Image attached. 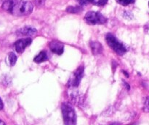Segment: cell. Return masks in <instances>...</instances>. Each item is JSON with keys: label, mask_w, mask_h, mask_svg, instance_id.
Returning a JSON list of instances; mask_svg holds the SVG:
<instances>
[{"label": "cell", "mask_w": 149, "mask_h": 125, "mask_svg": "<svg viewBox=\"0 0 149 125\" xmlns=\"http://www.w3.org/2000/svg\"><path fill=\"white\" fill-rule=\"evenodd\" d=\"M33 5L31 2L23 0H12V6L9 13L16 16H23L31 14Z\"/></svg>", "instance_id": "6da1fadb"}, {"label": "cell", "mask_w": 149, "mask_h": 125, "mask_svg": "<svg viewBox=\"0 0 149 125\" xmlns=\"http://www.w3.org/2000/svg\"><path fill=\"white\" fill-rule=\"evenodd\" d=\"M63 118L65 125H77V115L74 109L68 103H63L61 105Z\"/></svg>", "instance_id": "7a4b0ae2"}, {"label": "cell", "mask_w": 149, "mask_h": 125, "mask_svg": "<svg viewBox=\"0 0 149 125\" xmlns=\"http://www.w3.org/2000/svg\"><path fill=\"white\" fill-rule=\"evenodd\" d=\"M106 42L109 47L112 48L118 55L122 56L127 52V49L122 42H119L113 35L111 34H108L106 35Z\"/></svg>", "instance_id": "3957f363"}, {"label": "cell", "mask_w": 149, "mask_h": 125, "mask_svg": "<svg viewBox=\"0 0 149 125\" xmlns=\"http://www.w3.org/2000/svg\"><path fill=\"white\" fill-rule=\"evenodd\" d=\"M84 19L87 23L92 25L103 24L106 23L107 20L106 18L104 17L101 13L94 11H90L86 13Z\"/></svg>", "instance_id": "277c9868"}, {"label": "cell", "mask_w": 149, "mask_h": 125, "mask_svg": "<svg viewBox=\"0 0 149 125\" xmlns=\"http://www.w3.org/2000/svg\"><path fill=\"white\" fill-rule=\"evenodd\" d=\"M31 42L32 40L31 38H23V39H20L19 40L16 41L15 43V51L19 54L23 53L26 47L31 44Z\"/></svg>", "instance_id": "5b68a950"}, {"label": "cell", "mask_w": 149, "mask_h": 125, "mask_svg": "<svg viewBox=\"0 0 149 125\" xmlns=\"http://www.w3.org/2000/svg\"><path fill=\"white\" fill-rule=\"evenodd\" d=\"M83 75H84V67L83 66H79L77 69V70L74 72V76L71 78V83L73 86L77 87V86L79 85L80 81H81V78H82Z\"/></svg>", "instance_id": "8992f818"}, {"label": "cell", "mask_w": 149, "mask_h": 125, "mask_svg": "<svg viewBox=\"0 0 149 125\" xmlns=\"http://www.w3.org/2000/svg\"><path fill=\"white\" fill-rule=\"evenodd\" d=\"M49 49L55 54L61 55L63 53L64 45L61 42L58 40H52L49 43Z\"/></svg>", "instance_id": "52a82bcc"}, {"label": "cell", "mask_w": 149, "mask_h": 125, "mask_svg": "<svg viewBox=\"0 0 149 125\" xmlns=\"http://www.w3.org/2000/svg\"><path fill=\"white\" fill-rule=\"evenodd\" d=\"M37 31L36 29L31 26H25V27L21 28L19 30L17 31L16 34L18 36H33V35H36Z\"/></svg>", "instance_id": "ba28073f"}, {"label": "cell", "mask_w": 149, "mask_h": 125, "mask_svg": "<svg viewBox=\"0 0 149 125\" xmlns=\"http://www.w3.org/2000/svg\"><path fill=\"white\" fill-rule=\"evenodd\" d=\"M90 48H91L92 52L95 54H100L103 51V46L99 42H90Z\"/></svg>", "instance_id": "9c48e42d"}, {"label": "cell", "mask_w": 149, "mask_h": 125, "mask_svg": "<svg viewBox=\"0 0 149 125\" xmlns=\"http://www.w3.org/2000/svg\"><path fill=\"white\" fill-rule=\"evenodd\" d=\"M48 59L47 55V53L45 51H41L34 59H33V61L36 63H42L44 61H47Z\"/></svg>", "instance_id": "30bf717a"}, {"label": "cell", "mask_w": 149, "mask_h": 125, "mask_svg": "<svg viewBox=\"0 0 149 125\" xmlns=\"http://www.w3.org/2000/svg\"><path fill=\"white\" fill-rule=\"evenodd\" d=\"M8 60L9 63H10V65L11 67H13V66H14L15 64L16 61H17V56H16V55L14 53H10L8 56Z\"/></svg>", "instance_id": "8fae6325"}, {"label": "cell", "mask_w": 149, "mask_h": 125, "mask_svg": "<svg viewBox=\"0 0 149 125\" xmlns=\"http://www.w3.org/2000/svg\"><path fill=\"white\" fill-rule=\"evenodd\" d=\"M66 10L70 13H78L81 11V9L79 7H68Z\"/></svg>", "instance_id": "7c38bea8"}, {"label": "cell", "mask_w": 149, "mask_h": 125, "mask_svg": "<svg viewBox=\"0 0 149 125\" xmlns=\"http://www.w3.org/2000/svg\"><path fill=\"white\" fill-rule=\"evenodd\" d=\"M89 1L96 5H104L107 3L108 0H89Z\"/></svg>", "instance_id": "4fadbf2b"}, {"label": "cell", "mask_w": 149, "mask_h": 125, "mask_svg": "<svg viewBox=\"0 0 149 125\" xmlns=\"http://www.w3.org/2000/svg\"><path fill=\"white\" fill-rule=\"evenodd\" d=\"M118 1V3H119L120 4L123 6H127L130 4H132L134 3L135 0H116Z\"/></svg>", "instance_id": "5bb4252c"}, {"label": "cell", "mask_w": 149, "mask_h": 125, "mask_svg": "<svg viewBox=\"0 0 149 125\" xmlns=\"http://www.w3.org/2000/svg\"><path fill=\"white\" fill-rule=\"evenodd\" d=\"M145 110L149 112V97L146 99L145 102Z\"/></svg>", "instance_id": "9a60e30c"}, {"label": "cell", "mask_w": 149, "mask_h": 125, "mask_svg": "<svg viewBox=\"0 0 149 125\" xmlns=\"http://www.w3.org/2000/svg\"><path fill=\"white\" fill-rule=\"evenodd\" d=\"M45 0H36V4L37 6H42L45 4Z\"/></svg>", "instance_id": "2e32d148"}, {"label": "cell", "mask_w": 149, "mask_h": 125, "mask_svg": "<svg viewBox=\"0 0 149 125\" xmlns=\"http://www.w3.org/2000/svg\"><path fill=\"white\" fill-rule=\"evenodd\" d=\"M78 1L81 5H84V4H86L88 2L89 0H78Z\"/></svg>", "instance_id": "e0dca14e"}, {"label": "cell", "mask_w": 149, "mask_h": 125, "mask_svg": "<svg viewBox=\"0 0 149 125\" xmlns=\"http://www.w3.org/2000/svg\"><path fill=\"white\" fill-rule=\"evenodd\" d=\"M145 32L149 35V23H147L145 26Z\"/></svg>", "instance_id": "ac0fdd59"}, {"label": "cell", "mask_w": 149, "mask_h": 125, "mask_svg": "<svg viewBox=\"0 0 149 125\" xmlns=\"http://www.w3.org/2000/svg\"><path fill=\"white\" fill-rule=\"evenodd\" d=\"M3 108H4V104H3V102L2 100H1V99L0 98V111L2 110Z\"/></svg>", "instance_id": "d6986e66"}, {"label": "cell", "mask_w": 149, "mask_h": 125, "mask_svg": "<svg viewBox=\"0 0 149 125\" xmlns=\"http://www.w3.org/2000/svg\"><path fill=\"white\" fill-rule=\"evenodd\" d=\"M124 84H125V86H126V89H127V90H129V89H130V86H129V85H128L127 83L126 82H125V81H124Z\"/></svg>", "instance_id": "ffe728a7"}, {"label": "cell", "mask_w": 149, "mask_h": 125, "mask_svg": "<svg viewBox=\"0 0 149 125\" xmlns=\"http://www.w3.org/2000/svg\"><path fill=\"white\" fill-rule=\"evenodd\" d=\"M0 125H5V124H4V121H1V119H0Z\"/></svg>", "instance_id": "44dd1931"}, {"label": "cell", "mask_w": 149, "mask_h": 125, "mask_svg": "<svg viewBox=\"0 0 149 125\" xmlns=\"http://www.w3.org/2000/svg\"><path fill=\"white\" fill-rule=\"evenodd\" d=\"M111 125H119V124H118V123H113V124Z\"/></svg>", "instance_id": "7402d4cb"}, {"label": "cell", "mask_w": 149, "mask_h": 125, "mask_svg": "<svg viewBox=\"0 0 149 125\" xmlns=\"http://www.w3.org/2000/svg\"><path fill=\"white\" fill-rule=\"evenodd\" d=\"M148 5H149V3H148Z\"/></svg>", "instance_id": "603a6c76"}]
</instances>
